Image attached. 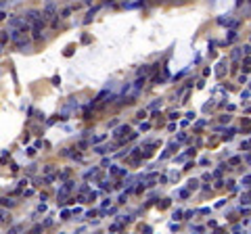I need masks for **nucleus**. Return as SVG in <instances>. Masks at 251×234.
I'll list each match as a JSON object with an SVG mask.
<instances>
[{
	"mask_svg": "<svg viewBox=\"0 0 251 234\" xmlns=\"http://www.w3.org/2000/svg\"><path fill=\"white\" fill-rule=\"evenodd\" d=\"M52 13H55V8H52V4H48V6H46V11H44V17H46V19H50V17H52Z\"/></svg>",
	"mask_w": 251,
	"mask_h": 234,
	"instance_id": "1",
	"label": "nucleus"
}]
</instances>
